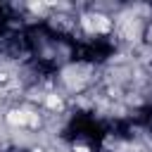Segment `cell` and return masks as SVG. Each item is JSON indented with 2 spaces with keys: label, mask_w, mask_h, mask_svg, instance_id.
I'll use <instances>...</instances> for the list:
<instances>
[{
  "label": "cell",
  "mask_w": 152,
  "mask_h": 152,
  "mask_svg": "<svg viewBox=\"0 0 152 152\" xmlns=\"http://www.w3.org/2000/svg\"><path fill=\"white\" fill-rule=\"evenodd\" d=\"M48 107H59V97L50 95V97H48Z\"/></svg>",
  "instance_id": "cell-2"
},
{
  "label": "cell",
  "mask_w": 152,
  "mask_h": 152,
  "mask_svg": "<svg viewBox=\"0 0 152 152\" xmlns=\"http://www.w3.org/2000/svg\"><path fill=\"white\" fill-rule=\"evenodd\" d=\"M7 121H10L12 126H24V124H28V121H31V114H28V112H24V109H12V112H10V116H7Z\"/></svg>",
  "instance_id": "cell-1"
},
{
  "label": "cell",
  "mask_w": 152,
  "mask_h": 152,
  "mask_svg": "<svg viewBox=\"0 0 152 152\" xmlns=\"http://www.w3.org/2000/svg\"><path fill=\"white\" fill-rule=\"evenodd\" d=\"M74 152H90L86 145H74Z\"/></svg>",
  "instance_id": "cell-3"
}]
</instances>
